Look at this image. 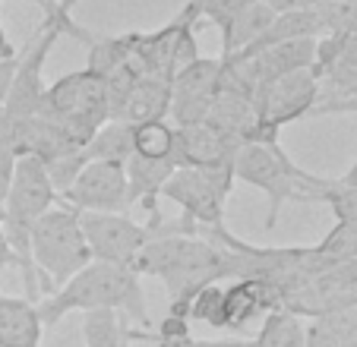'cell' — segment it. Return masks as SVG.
Here are the masks:
<instances>
[{"mask_svg": "<svg viewBox=\"0 0 357 347\" xmlns=\"http://www.w3.org/2000/svg\"><path fill=\"white\" fill-rule=\"evenodd\" d=\"M307 202H326L342 224H357V187H348L344 180H326V177H310V193Z\"/></svg>", "mask_w": 357, "mask_h": 347, "instance_id": "22", "label": "cell"}, {"mask_svg": "<svg viewBox=\"0 0 357 347\" xmlns=\"http://www.w3.org/2000/svg\"><path fill=\"white\" fill-rule=\"evenodd\" d=\"M16 67H20V51H16L13 57H3V61H0V105H3V101H7V95H10Z\"/></svg>", "mask_w": 357, "mask_h": 347, "instance_id": "30", "label": "cell"}, {"mask_svg": "<svg viewBox=\"0 0 357 347\" xmlns=\"http://www.w3.org/2000/svg\"><path fill=\"white\" fill-rule=\"evenodd\" d=\"M263 3L272 10V13H284V10H297V7H301V0H263Z\"/></svg>", "mask_w": 357, "mask_h": 347, "instance_id": "32", "label": "cell"}, {"mask_svg": "<svg viewBox=\"0 0 357 347\" xmlns=\"http://www.w3.org/2000/svg\"><path fill=\"white\" fill-rule=\"evenodd\" d=\"M7 130H10V117H7V107L0 105V139L7 136Z\"/></svg>", "mask_w": 357, "mask_h": 347, "instance_id": "35", "label": "cell"}, {"mask_svg": "<svg viewBox=\"0 0 357 347\" xmlns=\"http://www.w3.org/2000/svg\"><path fill=\"white\" fill-rule=\"evenodd\" d=\"M38 111L54 114V117H70V121L98 130L105 121H111L108 86L92 70H76V73H67L51 86H45V98H41Z\"/></svg>", "mask_w": 357, "mask_h": 347, "instance_id": "9", "label": "cell"}, {"mask_svg": "<svg viewBox=\"0 0 357 347\" xmlns=\"http://www.w3.org/2000/svg\"><path fill=\"white\" fill-rule=\"evenodd\" d=\"M86 155L98 161H123L133 155V127L127 121H105L98 130L92 133V139L86 142Z\"/></svg>", "mask_w": 357, "mask_h": 347, "instance_id": "20", "label": "cell"}, {"mask_svg": "<svg viewBox=\"0 0 357 347\" xmlns=\"http://www.w3.org/2000/svg\"><path fill=\"white\" fill-rule=\"evenodd\" d=\"M29 240H32V262L38 268L41 281H45L47 294L57 291L63 281H70L82 265L92 262L79 215H76V208L63 206V202L51 206L35 221L32 231H29Z\"/></svg>", "mask_w": 357, "mask_h": 347, "instance_id": "4", "label": "cell"}, {"mask_svg": "<svg viewBox=\"0 0 357 347\" xmlns=\"http://www.w3.org/2000/svg\"><path fill=\"white\" fill-rule=\"evenodd\" d=\"M171 111V79L158 76H139L123 95L121 111L114 121L142 123V121H165Z\"/></svg>", "mask_w": 357, "mask_h": 347, "instance_id": "17", "label": "cell"}, {"mask_svg": "<svg viewBox=\"0 0 357 347\" xmlns=\"http://www.w3.org/2000/svg\"><path fill=\"white\" fill-rule=\"evenodd\" d=\"M222 82V57H196L171 76V111L168 117L177 127L202 123L209 117L212 98Z\"/></svg>", "mask_w": 357, "mask_h": 347, "instance_id": "10", "label": "cell"}, {"mask_svg": "<svg viewBox=\"0 0 357 347\" xmlns=\"http://www.w3.org/2000/svg\"><path fill=\"white\" fill-rule=\"evenodd\" d=\"M310 10L317 13L323 35L342 32L351 22H357V0H317Z\"/></svg>", "mask_w": 357, "mask_h": 347, "instance_id": "26", "label": "cell"}, {"mask_svg": "<svg viewBox=\"0 0 357 347\" xmlns=\"http://www.w3.org/2000/svg\"><path fill=\"white\" fill-rule=\"evenodd\" d=\"M133 127V152L146 158H171L174 152V127L165 121H142L130 123Z\"/></svg>", "mask_w": 357, "mask_h": 347, "instance_id": "23", "label": "cell"}, {"mask_svg": "<svg viewBox=\"0 0 357 347\" xmlns=\"http://www.w3.org/2000/svg\"><path fill=\"white\" fill-rule=\"evenodd\" d=\"M313 3H317V0H301V7H313Z\"/></svg>", "mask_w": 357, "mask_h": 347, "instance_id": "37", "label": "cell"}, {"mask_svg": "<svg viewBox=\"0 0 357 347\" xmlns=\"http://www.w3.org/2000/svg\"><path fill=\"white\" fill-rule=\"evenodd\" d=\"M338 180H344L348 187H357V161L348 167V174H344V177H338Z\"/></svg>", "mask_w": 357, "mask_h": 347, "instance_id": "34", "label": "cell"}, {"mask_svg": "<svg viewBox=\"0 0 357 347\" xmlns=\"http://www.w3.org/2000/svg\"><path fill=\"white\" fill-rule=\"evenodd\" d=\"M174 158H146V155H130L123 161L127 171V206H142L146 212L158 208V196L162 187L174 174Z\"/></svg>", "mask_w": 357, "mask_h": 347, "instance_id": "14", "label": "cell"}, {"mask_svg": "<svg viewBox=\"0 0 357 347\" xmlns=\"http://www.w3.org/2000/svg\"><path fill=\"white\" fill-rule=\"evenodd\" d=\"M228 278V253L222 243L206 234H190L183 247L158 272V281L168 291V313L187 319V303L202 284Z\"/></svg>", "mask_w": 357, "mask_h": 347, "instance_id": "6", "label": "cell"}, {"mask_svg": "<svg viewBox=\"0 0 357 347\" xmlns=\"http://www.w3.org/2000/svg\"><path fill=\"white\" fill-rule=\"evenodd\" d=\"M73 3L76 0H61L51 13H45L35 38L20 51V67H16L13 86H10V95H7V101H3L10 121L38 114L41 98H45V86H47L45 63H47V54L54 51L57 41H61L63 35H73V38H79V41L89 35L82 26H76Z\"/></svg>", "mask_w": 357, "mask_h": 347, "instance_id": "3", "label": "cell"}, {"mask_svg": "<svg viewBox=\"0 0 357 347\" xmlns=\"http://www.w3.org/2000/svg\"><path fill=\"white\" fill-rule=\"evenodd\" d=\"M319 79L313 67L284 73L278 79L266 82L257 92V133L250 139H278V130L288 123L310 117L313 105L319 101Z\"/></svg>", "mask_w": 357, "mask_h": 347, "instance_id": "7", "label": "cell"}, {"mask_svg": "<svg viewBox=\"0 0 357 347\" xmlns=\"http://www.w3.org/2000/svg\"><path fill=\"white\" fill-rule=\"evenodd\" d=\"M89 309H117L139 325L152 322L139 275L121 262L92 259L57 291L38 300V316L45 328L63 322L70 313H89Z\"/></svg>", "mask_w": 357, "mask_h": 347, "instance_id": "1", "label": "cell"}, {"mask_svg": "<svg viewBox=\"0 0 357 347\" xmlns=\"http://www.w3.org/2000/svg\"><path fill=\"white\" fill-rule=\"evenodd\" d=\"M32 3H38V7L45 10V13H51V10H54L57 3H61V0H32Z\"/></svg>", "mask_w": 357, "mask_h": 347, "instance_id": "36", "label": "cell"}, {"mask_svg": "<svg viewBox=\"0 0 357 347\" xmlns=\"http://www.w3.org/2000/svg\"><path fill=\"white\" fill-rule=\"evenodd\" d=\"M16 54V47H13V41L7 38V32H3V22H0V61L3 57H13Z\"/></svg>", "mask_w": 357, "mask_h": 347, "instance_id": "33", "label": "cell"}, {"mask_svg": "<svg viewBox=\"0 0 357 347\" xmlns=\"http://www.w3.org/2000/svg\"><path fill=\"white\" fill-rule=\"evenodd\" d=\"M22 268V262H20V256L13 253V247H10V240H7V234H3V224H0V268Z\"/></svg>", "mask_w": 357, "mask_h": 347, "instance_id": "31", "label": "cell"}, {"mask_svg": "<svg viewBox=\"0 0 357 347\" xmlns=\"http://www.w3.org/2000/svg\"><path fill=\"white\" fill-rule=\"evenodd\" d=\"M123 347H130V338H127V344H123Z\"/></svg>", "mask_w": 357, "mask_h": 347, "instance_id": "39", "label": "cell"}, {"mask_svg": "<svg viewBox=\"0 0 357 347\" xmlns=\"http://www.w3.org/2000/svg\"><path fill=\"white\" fill-rule=\"evenodd\" d=\"M231 164L218 167H174L162 187V196L181 208V218L199 231L225 227V206L234 190Z\"/></svg>", "mask_w": 357, "mask_h": 347, "instance_id": "5", "label": "cell"}, {"mask_svg": "<svg viewBox=\"0 0 357 347\" xmlns=\"http://www.w3.org/2000/svg\"><path fill=\"white\" fill-rule=\"evenodd\" d=\"M57 202L76 212H127V171L117 161L89 158Z\"/></svg>", "mask_w": 357, "mask_h": 347, "instance_id": "11", "label": "cell"}, {"mask_svg": "<svg viewBox=\"0 0 357 347\" xmlns=\"http://www.w3.org/2000/svg\"><path fill=\"white\" fill-rule=\"evenodd\" d=\"M354 309H357V294H354Z\"/></svg>", "mask_w": 357, "mask_h": 347, "instance_id": "38", "label": "cell"}, {"mask_svg": "<svg viewBox=\"0 0 357 347\" xmlns=\"http://www.w3.org/2000/svg\"><path fill=\"white\" fill-rule=\"evenodd\" d=\"M231 171H234V180L266 193L269 199L266 227L269 231L275 227L284 202H307V193H310L313 174L303 171L278 139H243L231 155Z\"/></svg>", "mask_w": 357, "mask_h": 347, "instance_id": "2", "label": "cell"}, {"mask_svg": "<svg viewBox=\"0 0 357 347\" xmlns=\"http://www.w3.org/2000/svg\"><path fill=\"white\" fill-rule=\"evenodd\" d=\"M253 347H307V322L288 309H269Z\"/></svg>", "mask_w": 357, "mask_h": 347, "instance_id": "19", "label": "cell"}, {"mask_svg": "<svg viewBox=\"0 0 357 347\" xmlns=\"http://www.w3.org/2000/svg\"><path fill=\"white\" fill-rule=\"evenodd\" d=\"M247 0H196V7H199V20L212 22L215 29H222L237 10L243 7Z\"/></svg>", "mask_w": 357, "mask_h": 347, "instance_id": "27", "label": "cell"}, {"mask_svg": "<svg viewBox=\"0 0 357 347\" xmlns=\"http://www.w3.org/2000/svg\"><path fill=\"white\" fill-rule=\"evenodd\" d=\"M272 16L275 13L266 7L263 0H247V3L218 29V32H222V57H231V54H237V51L253 45V41L266 32Z\"/></svg>", "mask_w": 357, "mask_h": 347, "instance_id": "18", "label": "cell"}, {"mask_svg": "<svg viewBox=\"0 0 357 347\" xmlns=\"http://www.w3.org/2000/svg\"><path fill=\"white\" fill-rule=\"evenodd\" d=\"M177 347H253V338H183Z\"/></svg>", "mask_w": 357, "mask_h": 347, "instance_id": "29", "label": "cell"}, {"mask_svg": "<svg viewBox=\"0 0 357 347\" xmlns=\"http://www.w3.org/2000/svg\"><path fill=\"white\" fill-rule=\"evenodd\" d=\"M206 121L215 130H222V133L234 136L237 142H243L257 133V101L250 98L247 92H237V88L218 82V92L212 98Z\"/></svg>", "mask_w": 357, "mask_h": 347, "instance_id": "15", "label": "cell"}, {"mask_svg": "<svg viewBox=\"0 0 357 347\" xmlns=\"http://www.w3.org/2000/svg\"><path fill=\"white\" fill-rule=\"evenodd\" d=\"M313 73L319 79V92L326 86V95H342L357 88V22H351L342 32L319 35Z\"/></svg>", "mask_w": 357, "mask_h": 347, "instance_id": "12", "label": "cell"}, {"mask_svg": "<svg viewBox=\"0 0 357 347\" xmlns=\"http://www.w3.org/2000/svg\"><path fill=\"white\" fill-rule=\"evenodd\" d=\"M86 347H123L130 338V319L117 309H89L82 313Z\"/></svg>", "mask_w": 357, "mask_h": 347, "instance_id": "21", "label": "cell"}, {"mask_svg": "<svg viewBox=\"0 0 357 347\" xmlns=\"http://www.w3.org/2000/svg\"><path fill=\"white\" fill-rule=\"evenodd\" d=\"M82 224V234H86L89 253L92 259L101 262H121V265H130L139 247L149 240V237L158 231L162 224V212H149V221L139 224L130 215L123 212H76Z\"/></svg>", "mask_w": 357, "mask_h": 347, "instance_id": "8", "label": "cell"}, {"mask_svg": "<svg viewBox=\"0 0 357 347\" xmlns=\"http://www.w3.org/2000/svg\"><path fill=\"white\" fill-rule=\"evenodd\" d=\"M222 307H225V284H218V281L202 284L187 303V319L202 322L209 328H222Z\"/></svg>", "mask_w": 357, "mask_h": 347, "instance_id": "24", "label": "cell"}, {"mask_svg": "<svg viewBox=\"0 0 357 347\" xmlns=\"http://www.w3.org/2000/svg\"><path fill=\"white\" fill-rule=\"evenodd\" d=\"M241 142L234 136L215 130L209 121L190 123V127H174V158L177 167H218L231 164V155Z\"/></svg>", "mask_w": 357, "mask_h": 347, "instance_id": "13", "label": "cell"}, {"mask_svg": "<svg viewBox=\"0 0 357 347\" xmlns=\"http://www.w3.org/2000/svg\"><path fill=\"white\" fill-rule=\"evenodd\" d=\"M86 161H89L86 148H67V152H57V155H51V158L45 161L47 177H51V187H54L57 199L70 190V183H73L76 174L86 167Z\"/></svg>", "mask_w": 357, "mask_h": 347, "instance_id": "25", "label": "cell"}, {"mask_svg": "<svg viewBox=\"0 0 357 347\" xmlns=\"http://www.w3.org/2000/svg\"><path fill=\"white\" fill-rule=\"evenodd\" d=\"M41 325L38 303L29 297H7L0 294V347H41Z\"/></svg>", "mask_w": 357, "mask_h": 347, "instance_id": "16", "label": "cell"}, {"mask_svg": "<svg viewBox=\"0 0 357 347\" xmlns=\"http://www.w3.org/2000/svg\"><path fill=\"white\" fill-rule=\"evenodd\" d=\"M13 167H16V152L0 139V206H3V199H7L10 180H13Z\"/></svg>", "mask_w": 357, "mask_h": 347, "instance_id": "28", "label": "cell"}]
</instances>
